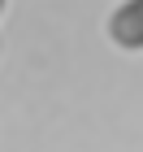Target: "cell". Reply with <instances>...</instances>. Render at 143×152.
I'll return each mask as SVG.
<instances>
[{
  "mask_svg": "<svg viewBox=\"0 0 143 152\" xmlns=\"http://www.w3.org/2000/svg\"><path fill=\"white\" fill-rule=\"evenodd\" d=\"M0 9H4V0H0Z\"/></svg>",
  "mask_w": 143,
  "mask_h": 152,
  "instance_id": "2",
  "label": "cell"
},
{
  "mask_svg": "<svg viewBox=\"0 0 143 152\" xmlns=\"http://www.w3.org/2000/svg\"><path fill=\"white\" fill-rule=\"evenodd\" d=\"M108 39L117 48H143V0H126L113 18H108Z\"/></svg>",
  "mask_w": 143,
  "mask_h": 152,
  "instance_id": "1",
  "label": "cell"
}]
</instances>
